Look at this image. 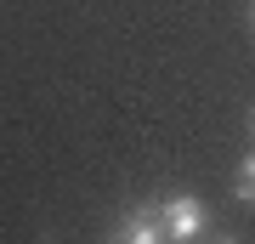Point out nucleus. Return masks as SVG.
I'll list each match as a JSON object with an SVG mask.
<instances>
[{"label":"nucleus","instance_id":"nucleus-1","mask_svg":"<svg viewBox=\"0 0 255 244\" xmlns=\"http://www.w3.org/2000/svg\"><path fill=\"white\" fill-rule=\"evenodd\" d=\"M164 210V233H170L176 244H193V239H204V205H199V193H170V199L159 205Z\"/></svg>","mask_w":255,"mask_h":244},{"label":"nucleus","instance_id":"nucleus-2","mask_svg":"<svg viewBox=\"0 0 255 244\" xmlns=\"http://www.w3.org/2000/svg\"><path fill=\"white\" fill-rule=\"evenodd\" d=\"M164 239L170 233H164V210L159 205H136L114 233V244H164Z\"/></svg>","mask_w":255,"mask_h":244},{"label":"nucleus","instance_id":"nucleus-3","mask_svg":"<svg viewBox=\"0 0 255 244\" xmlns=\"http://www.w3.org/2000/svg\"><path fill=\"white\" fill-rule=\"evenodd\" d=\"M233 199L238 205H255V148L238 159V171H233Z\"/></svg>","mask_w":255,"mask_h":244},{"label":"nucleus","instance_id":"nucleus-4","mask_svg":"<svg viewBox=\"0 0 255 244\" xmlns=\"http://www.w3.org/2000/svg\"><path fill=\"white\" fill-rule=\"evenodd\" d=\"M210 244H238V239H210Z\"/></svg>","mask_w":255,"mask_h":244},{"label":"nucleus","instance_id":"nucleus-5","mask_svg":"<svg viewBox=\"0 0 255 244\" xmlns=\"http://www.w3.org/2000/svg\"><path fill=\"white\" fill-rule=\"evenodd\" d=\"M250 28H255V6H250Z\"/></svg>","mask_w":255,"mask_h":244},{"label":"nucleus","instance_id":"nucleus-6","mask_svg":"<svg viewBox=\"0 0 255 244\" xmlns=\"http://www.w3.org/2000/svg\"><path fill=\"white\" fill-rule=\"evenodd\" d=\"M250 131H255V108H250Z\"/></svg>","mask_w":255,"mask_h":244}]
</instances>
